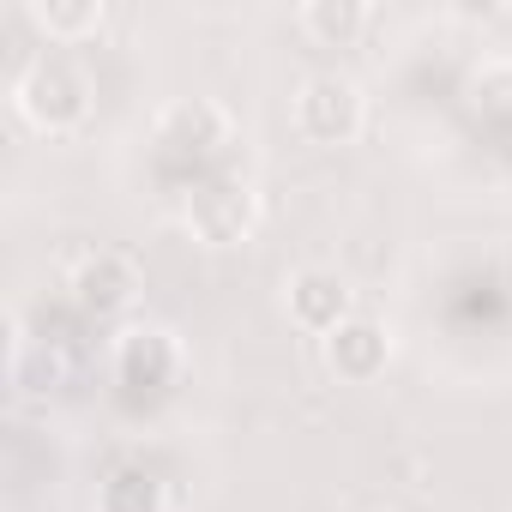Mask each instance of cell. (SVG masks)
I'll use <instances>...</instances> for the list:
<instances>
[{
	"mask_svg": "<svg viewBox=\"0 0 512 512\" xmlns=\"http://www.w3.org/2000/svg\"><path fill=\"white\" fill-rule=\"evenodd\" d=\"M13 103H19V115H25L37 133H73V127H85V115H91V79H85L73 61L43 55V61H31V67L13 79Z\"/></svg>",
	"mask_w": 512,
	"mask_h": 512,
	"instance_id": "2",
	"label": "cell"
},
{
	"mask_svg": "<svg viewBox=\"0 0 512 512\" xmlns=\"http://www.w3.org/2000/svg\"><path fill=\"white\" fill-rule=\"evenodd\" d=\"M320 350H326V368H332L344 386H374V380L392 368V332H386L380 320H368V314L344 320Z\"/></svg>",
	"mask_w": 512,
	"mask_h": 512,
	"instance_id": "6",
	"label": "cell"
},
{
	"mask_svg": "<svg viewBox=\"0 0 512 512\" xmlns=\"http://www.w3.org/2000/svg\"><path fill=\"white\" fill-rule=\"evenodd\" d=\"M73 302H79V314H91V320H115V314H127L133 302H139V266L127 260V253H115V247H97V253H85V260L73 266Z\"/></svg>",
	"mask_w": 512,
	"mask_h": 512,
	"instance_id": "5",
	"label": "cell"
},
{
	"mask_svg": "<svg viewBox=\"0 0 512 512\" xmlns=\"http://www.w3.org/2000/svg\"><path fill=\"white\" fill-rule=\"evenodd\" d=\"M260 217H266V205L253 193V181H241V175H211V181L187 187V199H181V223L205 247H241L260 229Z\"/></svg>",
	"mask_w": 512,
	"mask_h": 512,
	"instance_id": "1",
	"label": "cell"
},
{
	"mask_svg": "<svg viewBox=\"0 0 512 512\" xmlns=\"http://www.w3.org/2000/svg\"><path fill=\"white\" fill-rule=\"evenodd\" d=\"M175 374H181V344H175V332H163V326H133V332L115 338V380H121V386L151 392V386H169Z\"/></svg>",
	"mask_w": 512,
	"mask_h": 512,
	"instance_id": "8",
	"label": "cell"
},
{
	"mask_svg": "<svg viewBox=\"0 0 512 512\" xmlns=\"http://www.w3.org/2000/svg\"><path fill=\"white\" fill-rule=\"evenodd\" d=\"M97 512H169V488L145 464H121L97 488Z\"/></svg>",
	"mask_w": 512,
	"mask_h": 512,
	"instance_id": "9",
	"label": "cell"
},
{
	"mask_svg": "<svg viewBox=\"0 0 512 512\" xmlns=\"http://www.w3.org/2000/svg\"><path fill=\"white\" fill-rule=\"evenodd\" d=\"M368 127V97L350 73H314L296 85V133L308 145H356Z\"/></svg>",
	"mask_w": 512,
	"mask_h": 512,
	"instance_id": "3",
	"label": "cell"
},
{
	"mask_svg": "<svg viewBox=\"0 0 512 512\" xmlns=\"http://www.w3.org/2000/svg\"><path fill=\"white\" fill-rule=\"evenodd\" d=\"M229 139H235V121H229L217 103H205V97L169 103V109L157 115V145L175 151V157H217Z\"/></svg>",
	"mask_w": 512,
	"mask_h": 512,
	"instance_id": "7",
	"label": "cell"
},
{
	"mask_svg": "<svg viewBox=\"0 0 512 512\" xmlns=\"http://www.w3.org/2000/svg\"><path fill=\"white\" fill-rule=\"evenodd\" d=\"M302 31L320 49H350L368 31V7H362V0H308V7H302Z\"/></svg>",
	"mask_w": 512,
	"mask_h": 512,
	"instance_id": "11",
	"label": "cell"
},
{
	"mask_svg": "<svg viewBox=\"0 0 512 512\" xmlns=\"http://www.w3.org/2000/svg\"><path fill=\"white\" fill-rule=\"evenodd\" d=\"M284 314L290 326H302L308 338H332L344 320H356V290L338 266H302L284 278Z\"/></svg>",
	"mask_w": 512,
	"mask_h": 512,
	"instance_id": "4",
	"label": "cell"
},
{
	"mask_svg": "<svg viewBox=\"0 0 512 512\" xmlns=\"http://www.w3.org/2000/svg\"><path fill=\"white\" fill-rule=\"evenodd\" d=\"M470 97H476L482 115H512V61H488L470 79Z\"/></svg>",
	"mask_w": 512,
	"mask_h": 512,
	"instance_id": "12",
	"label": "cell"
},
{
	"mask_svg": "<svg viewBox=\"0 0 512 512\" xmlns=\"http://www.w3.org/2000/svg\"><path fill=\"white\" fill-rule=\"evenodd\" d=\"M103 19H109L103 0H31V25L49 43H85L103 31Z\"/></svg>",
	"mask_w": 512,
	"mask_h": 512,
	"instance_id": "10",
	"label": "cell"
}]
</instances>
